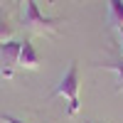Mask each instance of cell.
I'll use <instances>...</instances> for the list:
<instances>
[{"instance_id": "5b68a950", "label": "cell", "mask_w": 123, "mask_h": 123, "mask_svg": "<svg viewBox=\"0 0 123 123\" xmlns=\"http://www.w3.org/2000/svg\"><path fill=\"white\" fill-rule=\"evenodd\" d=\"M108 22L111 27H123V0H108Z\"/></svg>"}, {"instance_id": "52a82bcc", "label": "cell", "mask_w": 123, "mask_h": 123, "mask_svg": "<svg viewBox=\"0 0 123 123\" xmlns=\"http://www.w3.org/2000/svg\"><path fill=\"white\" fill-rule=\"evenodd\" d=\"M7 39H12V27H10L7 17L3 15V10H0V42H7Z\"/></svg>"}, {"instance_id": "6da1fadb", "label": "cell", "mask_w": 123, "mask_h": 123, "mask_svg": "<svg viewBox=\"0 0 123 123\" xmlns=\"http://www.w3.org/2000/svg\"><path fill=\"white\" fill-rule=\"evenodd\" d=\"M79 89H81V79H79V64L76 62H71L69 69L64 71V76L59 79V84L54 86L52 96H62L69 101L67 106V113L69 116H76L81 111V101H79Z\"/></svg>"}, {"instance_id": "8992f818", "label": "cell", "mask_w": 123, "mask_h": 123, "mask_svg": "<svg viewBox=\"0 0 123 123\" xmlns=\"http://www.w3.org/2000/svg\"><path fill=\"white\" fill-rule=\"evenodd\" d=\"M96 67H104V69H108V71H113L116 74V89L123 94V62H104V64H96Z\"/></svg>"}, {"instance_id": "8fae6325", "label": "cell", "mask_w": 123, "mask_h": 123, "mask_svg": "<svg viewBox=\"0 0 123 123\" xmlns=\"http://www.w3.org/2000/svg\"><path fill=\"white\" fill-rule=\"evenodd\" d=\"M15 3H17V5H22V3H25V0H15Z\"/></svg>"}, {"instance_id": "ba28073f", "label": "cell", "mask_w": 123, "mask_h": 123, "mask_svg": "<svg viewBox=\"0 0 123 123\" xmlns=\"http://www.w3.org/2000/svg\"><path fill=\"white\" fill-rule=\"evenodd\" d=\"M0 118H3L5 123H25V121H20V118H15V116H10V113H0Z\"/></svg>"}, {"instance_id": "277c9868", "label": "cell", "mask_w": 123, "mask_h": 123, "mask_svg": "<svg viewBox=\"0 0 123 123\" xmlns=\"http://www.w3.org/2000/svg\"><path fill=\"white\" fill-rule=\"evenodd\" d=\"M17 64L25 67V69H37V67H39V54H37V49H35V44L30 42V39H25V42H22Z\"/></svg>"}, {"instance_id": "9c48e42d", "label": "cell", "mask_w": 123, "mask_h": 123, "mask_svg": "<svg viewBox=\"0 0 123 123\" xmlns=\"http://www.w3.org/2000/svg\"><path fill=\"white\" fill-rule=\"evenodd\" d=\"M0 76L3 79H12V67H3L0 69Z\"/></svg>"}, {"instance_id": "30bf717a", "label": "cell", "mask_w": 123, "mask_h": 123, "mask_svg": "<svg viewBox=\"0 0 123 123\" xmlns=\"http://www.w3.org/2000/svg\"><path fill=\"white\" fill-rule=\"evenodd\" d=\"M118 39H121V54H123V27L118 30Z\"/></svg>"}, {"instance_id": "3957f363", "label": "cell", "mask_w": 123, "mask_h": 123, "mask_svg": "<svg viewBox=\"0 0 123 123\" xmlns=\"http://www.w3.org/2000/svg\"><path fill=\"white\" fill-rule=\"evenodd\" d=\"M20 49H22V42H17V39H7V42L0 44V62H3V67H15L17 64Z\"/></svg>"}, {"instance_id": "4fadbf2b", "label": "cell", "mask_w": 123, "mask_h": 123, "mask_svg": "<svg viewBox=\"0 0 123 123\" xmlns=\"http://www.w3.org/2000/svg\"><path fill=\"white\" fill-rule=\"evenodd\" d=\"M0 3H3V0H0Z\"/></svg>"}, {"instance_id": "7c38bea8", "label": "cell", "mask_w": 123, "mask_h": 123, "mask_svg": "<svg viewBox=\"0 0 123 123\" xmlns=\"http://www.w3.org/2000/svg\"><path fill=\"white\" fill-rule=\"evenodd\" d=\"M84 123H94V121H84Z\"/></svg>"}, {"instance_id": "7a4b0ae2", "label": "cell", "mask_w": 123, "mask_h": 123, "mask_svg": "<svg viewBox=\"0 0 123 123\" xmlns=\"http://www.w3.org/2000/svg\"><path fill=\"white\" fill-rule=\"evenodd\" d=\"M62 20L59 17H47L39 12V5L37 0H25V10H22V25L32 32H47V35H54L57 27H59Z\"/></svg>"}]
</instances>
